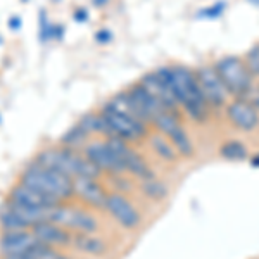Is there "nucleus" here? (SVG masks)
Wrapping results in <instances>:
<instances>
[{
    "label": "nucleus",
    "instance_id": "obj_3",
    "mask_svg": "<svg viewBox=\"0 0 259 259\" xmlns=\"http://www.w3.org/2000/svg\"><path fill=\"white\" fill-rule=\"evenodd\" d=\"M35 161L38 164L50 169H57L62 173L69 175L71 178L76 177H90L99 178L102 175L94 162H90L85 157V154H80L78 150L64 147V145H56V147L44 149L36 154Z\"/></svg>",
    "mask_w": 259,
    "mask_h": 259
},
{
    "label": "nucleus",
    "instance_id": "obj_20",
    "mask_svg": "<svg viewBox=\"0 0 259 259\" xmlns=\"http://www.w3.org/2000/svg\"><path fill=\"white\" fill-rule=\"evenodd\" d=\"M89 133L83 130L80 124H74L73 128H69L64 135L61 137V142L59 145H64V147H69V149H74V150H80L89 144Z\"/></svg>",
    "mask_w": 259,
    "mask_h": 259
},
{
    "label": "nucleus",
    "instance_id": "obj_28",
    "mask_svg": "<svg viewBox=\"0 0 259 259\" xmlns=\"http://www.w3.org/2000/svg\"><path fill=\"white\" fill-rule=\"evenodd\" d=\"M95 40H97L99 44H109L112 40V33L109 30H100L95 33Z\"/></svg>",
    "mask_w": 259,
    "mask_h": 259
},
{
    "label": "nucleus",
    "instance_id": "obj_14",
    "mask_svg": "<svg viewBox=\"0 0 259 259\" xmlns=\"http://www.w3.org/2000/svg\"><path fill=\"white\" fill-rule=\"evenodd\" d=\"M11 202L21 204V206H28V207H50L56 206V204H62L59 200L49 197V195L41 194V192L31 189L30 185H24V183L18 182L9 192V199Z\"/></svg>",
    "mask_w": 259,
    "mask_h": 259
},
{
    "label": "nucleus",
    "instance_id": "obj_29",
    "mask_svg": "<svg viewBox=\"0 0 259 259\" xmlns=\"http://www.w3.org/2000/svg\"><path fill=\"white\" fill-rule=\"evenodd\" d=\"M62 36H64V26H62V24H56V26H52V38L61 40Z\"/></svg>",
    "mask_w": 259,
    "mask_h": 259
},
{
    "label": "nucleus",
    "instance_id": "obj_34",
    "mask_svg": "<svg viewBox=\"0 0 259 259\" xmlns=\"http://www.w3.org/2000/svg\"><path fill=\"white\" fill-rule=\"evenodd\" d=\"M94 4H95V6H106L107 0H94Z\"/></svg>",
    "mask_w": 259,
    "mask_h": 259
},
{
    "label": "nucleus",
    "instance_id": "obj_15",
    "mask_svg": "<svg viewBox=\"0 0 259 259\" xmlns=\"http://www.w3.org/2000/svg\"><path fill=\"white\" fill-rule=\"evenodd\" d=\"M128 92L132 94V97L137 100V104H139V107L142 109V112L145 114V118L149 119L150 126H152V121L157 118L159 114H162V112H166L168 109H166L164 106H162V102L157 97H154L150 92L145 89L144 85L139 81L135 83V85H132L128 89ZM171 112V111H169Z\"/></svg>",
    "mask_w": 259,
    "mask_h": 259
},
{
    "label": "nucleus",
    "instance_id": "obj_32",
    "mask_svg": "<svg viewBox=\"0 0 259 259\" xmlns=\"http://www.w3.org/2000/svg\"><path fill=\"white\" fill-rule=\"evenodd\" d=\"M87 18H89V12H87L85 9H76V12H74V19H76L78 23L87 21Z\"/></svg>",
    "mask_w": 259,
    "mask_h": 259
},
{
    "label": "nucleus",
    "instance_id": "obj_26",
    "mask_svg": "<svg viewBox=\"0 0 259 259\" xmlns=\"http://www.w3.org/2000/svg\"><path fill=\"white\" fill-rule=\"evenodd\" d=\"M38 33H40V40L47 41L52 38V24L49 23L47 12L40 11V19H38Z\"/></svg>",
    "mask_w": 259,
    "mask_h": 259
},
{
    "label": "nucleus",
    "instance_id": "obj_4",
    "mask_svg": "<svg viewBox=\"0 0 259 259\" xmlns=\"http://www.w3.org/2000/svg\"><path fill=\"white\" fill-rule=\"evenodd\" d=\"M214 69L221 78L223 85L227 87L228 94L235 97H244L254 85L256 78L250 74L244 57L240 56H223L214 62Z\"/></svg>",
    "mask_w": 259,
    "mask_h": 259
},
{
    "label": "nucleus",
    "instance_id": "obj_30",
    "mask_svg": "<svg viewBox=\"0 0 259 259\" xmlns=\"http://www.w3.org/2000/svg\"><path fill=\"white\" fill-rule=\"evenodd\" d=\"M41 259H71V257H68V256H62L61 252H57L56 249H50L47 254H45L44 257Z\"/></svg>",
    "mask_w": 259,
    "mask_h": 259
},
{
    "label": "nucleus",
    "instance_id": "obj_33",
    "mask_svg": "<svg viewBox=\"0 0 259 259\" xmlns=\"http://www.w3.org/2000/svg\"><path fill=\"white\" fill-rule=\"evenodd\" d=\"M250 164H252L254 168H259V154H257V156H254V157H250Z\"/></svg>",
    "mask_w": 259,
    "mask_h": 259
},
{
    "label": "nucleus",
    "instance_id": "obj_21",
    "mask_svg": "<svg viewBox=\"0 0 259 259\" xmlns=\"http://www.w3.org/2000/svg\"><path fill=\"white\" fill-rule=\"evenodd\" d=\"M140 190L144 192V195L150 200H156V202H161L168 197V187L157 180L156 177L147 178V180H142L140 183Z\"/></svg>",
    "mask_w": 259,
    "mask_h": 259
},
{
    "label": "nucleus",
    "instance_id": "obj_2",
    "mask_svg": "<svg viewBox=\"0 0 259 259\" xmlns=\"http://www.w3.org/2000/svg\"><path fill=\"white\" fill-rule=\"evenodd\" d=\"M19 182L24 185H30L31 189L38 190L49 197L59 200V202H68L74 197L73 178L69 175L57 169L45 168L36 161H31L24 168L19 177Z\"/></svg>",
    "mask_w": 259,
    "mask_h": 259
},
{
    "label": "nucleus",
    "instance_id": "obj_7",
    "mask_svg": "<svg viewBox=\"0 0 259 259\" xmlns=\"http://www.w3.org/2000/svg\"><path fill=\"white\" fill-rule=\"evenodd\" d=\"M195 78L209 107H223L230 102L232 95L228 94L227 87L223 85L212 64H204L195 69Z\"/></svg>",
    "mask_w": 259,
    "mask_h": 259
},
{
    "label": "nucleus",
    "instance_id": "obj_19",
    "mask_svg": "<svg viewBox=\"0 0 259 259\" xmlns=\"http://www.w3.org/2000/svg\"><path fill=\"white\" fill-rule=\"evenodd\" d=\"M166 139L173 144V147L177 149L178 156H183V157L194 156V152H195L194 144H192V140H190L189 133L185 132V128L182 126V123H180L177 128L171 130L168 135H166Z\"/></svg>",
    "mask_w": 259,
    "mask_h": 259
},
{
    "label": "nucleus",
    "instance_id": "obj_24",
    "mask_svg": "<svg viewBox=\"0 0 259 259\" xmlns=\"http://www.w3.org/2000/svg\"><path fill=\"white\" fill-rule=\"evenodd\" d=\"M244 61L247 64V68L250 71L254 78H259V44L252 45L244 56Z\"/></svg>",
    "mask_w": 259,
    "mask_h": 259
},
{
    "label": "nucleus",
    "instance_id": "obj_9",
    "mask_svg": "<svg viewBox=\"0 0 259 259\" xmlns=\"http://www.w3.org/2000/svg\"><path fill=\"white\" fill-rule=\"evenodd\" d=\"M83 154L90 162H94L102 173L112 175H124V168L121 164L114 152L109 149L106 140H92L83 147Z\"/></svg>",
    "mask_w": 259,
    "mask_h": 259
},
{
    "label": "nucleus",
    "instance_id": "obj_17",
    "mask_svg": "<svg viewBox=\"0 0 259 259\" xmlns=\"http://www.w3.org/2000/svg\"><path fill=\"white\" fill-rule=\"evenodd\" d=\"M71 245L94 257L104 256V254H107V249H109L107 242L102 237L95 235V233H74Z\"/></svg>",
    "mask_w": 259,
    "mask_h": 259
},
{
    "label": "nucleus",
    "instance_id": "obj_5",
    "mask_svg": "<svg viewBox=\"0 0 259 259\" xmlns=\"http://www.w3.org/2000/svg\"><path fill=\"white\" fill-rule=\"evenodd\" d=\"M100 112H102V116L106 118L107 123H109L112 135L121 137V139H124L126 142H137V140L147 139L149 137V133H150L149 124H145L144 121L130 116L128 112L114 109V107H111L107 102L102 106Z\"/></svg>",
    "mask_w": 259,
    "mask_h": 259
},
{
    "label": "nucleus",
    "instance_id": "obj_18",
    "mask_svg": "<svg viewBox=\"0 0 259 259\" xmlns=\"http://www.w3.org/2000/svg\"><path fill=\"white\" fill-rule=\"evenodd\" d=\"M149 142H150V147H152V150L156 152L157 157H161L162 161L166 162H177L178 161V152L177 149L173 147V144L166 139L162 133L159 132H154V133H149Z\"/></svg>",
    "mask_w": 259,
    "mask_h": 259
},
{
    "label": "nucleus",
    "instance_id": "obj_27",
    "mask_svg": "<svg viewBox=\"0 0 259 259\" xmlns=\"http://www.w3.org/2000/svg\"><path fill=\"white\" fill-rule=\"evenodd\" d=\"M240 99H244V100H247V102L250 104V106H254L256 109L259 111V87L256 85H252L249 89L247 94L244 95V97H240Z\"/></svg>",
    "mask_w": 259,
    "mask_h": 259
},
{
    "label": "nucleus",
    "instance_id": "obj_36",
    "mask_svg": "<svg viewBox=\"0 0 259 259\" xmlns=\"http://www.w3.org/2000/svg\"><path fill=\"white\" fill-rule=\"evenodd\" d=\"M56 2H59V0H56Z\"/></svg>",
    "mask_w": 259,
    "mask_h": 259
},
{
    "label": "nucleus",
    "instance_id": "obj_12",
    "mask_svg": "<svg viewBox=\"0 0 259 259\" xmlns=\"http://www.w3.org/2000/svg\"><path fill=\"white\" fill-rule=\"evenodd\" d=\"M35 239L49 247H68L73 244V233L68 228L54 223V221H41L31 228Z\"/></svg>",
    "mask_w": 259,
    "mask_h": 259
},
{
    "label": "nucleus",
    "instance_id": "obj_6",
    "mask_svg": "<svg viewBox=\"0 0 259 259\" xmlns=\"http://www.w3.org/2000/svg\"><path fill=\"white\" fill-rule=\"evenodd\" d=\"M50 221L76 233H97L99 230V221L89 209L66 206V202L52 207Z\"/></svg>",
    "mask_w": 259,
    "mask_h": 259
},
{
    "label": "nucleus",
    "instance_id": "obj_23",
    "mask_svg": "<svg viewBox=\"0 0 259 259\" xmlns=\"http://www.w3.org/2000/svg\"><path fill=\"white\" fill-rule=\"evenodd\" d=\"M0 227L2 232H21V230H30L28 225L16 214L14 211L7 206V202L4 204V207L0 209Z\"/></svg>",
    "mask_w": 259,
    "mask_h": 259
},
{
    "label": "nucleus",
    "instance_id": "obj_10",
    "mask_svg": "<svg viewBox=\"0 0 259 259\" xmlns=\"http://www.w3.org/2000/svg\"><path fill=\"white\" fill-rule=\"evenodd\" d=\"M74 197H78L83 204L94 209H104L107 199V192L104 185L99 182V178L90 177H76L73 178Z\"/></svg>",
    "mask_w": 259,
    "mask_h": 259
},
{
    "label": "nucleus",
    "instance_id": "obj_11",
    "mask_svg": "<svg viewBox=\"0 0 259 259\" xmlns=\"http://www.w3.org/2000/svg\"><path fill=\"white\" fill-rule=\"evenodd\" d=\"M227 118L240 132H254L259 124V111L247 100L235 97L227 104Z\"/></svg>",
    "mask_w": 259,
    "mask_h": 259
},
{
    "label": "nucleus",
    "instance_id": "obj_25",
    "mask_svg": "<svg viewBox=\"0 0 259 259\" xmlns=\"http://www.w3.org/2000/svg\"><path fill=\"white\" fill-rule=\"evenodd\" d=\"M225 7H227V2H216L214 6L211 7H206V9H200L197 12V18L199 19H218L221 14H223Z\"/></svg>",
    "mask_w": 259,
    "mask_h": 259
},
{
    "label": "nucleus",
    "instance_id": "obj_13",
    "mask_svg": "<svg viewBox=\"0 0 259 259\" xmlns=\"http://www.w3.org/2000/svg\"><path fill=\"white\" fill-rule=\"evenodd\" d=\"M40 244L31 233V230H21V232H2L0 237V252L4 257L19 256L28 252L30 249Z\"/></svg>",
    "mask_w": 259,
    "mask_h": 259
},
{
    "label": "nucleus",
    "instance_id": "obj_16",
    "mask_svg": "<svg viewBox=\"0 0 259 259\" xmlns=\"http://www.w3.org/2000/svg\"><path fill=\"white\" fill-rule=\"evenodd\" d=\"M140 83L154 95V97H157L161 100L162 106H164L166 109L175 112V114H180V106H178L177 99L173 97V94H171V90L168 89V87L159 80V76L156 74V71H154V73L144 74Z\"/></svg>",
    "mask_w": 259,
    "mask_h": 259
},
{
    "label": "nucleus",
    "instance_id": "obj_1",
    "mask_svg": "<svg viewBox=\"0 0 259 259\" xmlns=\"http://www.w3.org/2000/svg\"><path fill=\"white\" fill-rule=\"evenodd\" d=\"M159 80L171 90L177 99L178 106L187 112V116L195 123H206L209 118V106L200 92L199 81L195 78V71L187 66L173 64L162 66L156 71Z\"/></svg>",
    "mask_w": 259,
    "mask_h": 259
},
{
    "label": "nucleus",
    "instance_id": "obj_35",
    "mask_svg": "<svg viewBox=\"0 0 259 259\" xmlns=\"http://www.w3.org/2000/svg\"><path fill=\"white\" fill-rule=\"evenodd\" d=\"M247 2L250 4V6H254V7H259V0H247Z\"/></svg>",
    "mask_w": 259,
    "mask_h": 259
},
{
    "label": "nucleus",
    "instance_id": "obj_31",
    "mask_svg": "<svg viewBox=\"0 0 259 259\" xmlns=\"http://www.w3.org/2000/svg\"><path fill=\"white\" fill-rule=\"evenodd\" d=\"M21 24H23V23H21L19 16H14V18L9 19V28H11V30H16V31L21 30Z\"/></svg>",
    "mask_w": 259,
    "mask_h": 259
},
{
    "label": "nucleus",
    "instance_id": "obj_8",
    "mask_svg": "<svg viewBox=\"0 0 259 259\" xmlns=\"http://www.w3.org/2000/svg\"><path fill=\"white\" fill-rule=\"evenodd\" d=\"M104 209L109 212L112 218L116 220V223L124 230H137L142 223V216L139 209L133 206L132 200L126 195L119 194V192L107 194Z\"/></svg>",
    "mask_w": 259,
    "mask_h": 259
},
{
    "label": "nucleus",
    "instance_id": "obj_22",
    "mask_svg": "<svg viewBox=\"0 0 259 259\" xmlns=\"http://www.w3.org/2000/svg\"><path fill=\"white\" fill-rule=\"evenodd\" d=\"M220 156L227 161H245L249 157V150L240 140H227L221 144Z\"/></svg>",
    "mask_w": 259,
    "mask_h": 259
}]
</instances>
